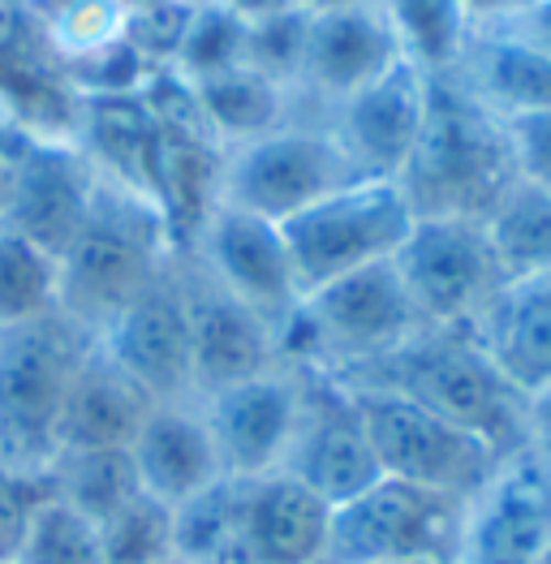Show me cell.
I'll return each mask as SVG.
<instances>
[{"mask_svg": "<svg viewBox=\"0 0 551 564\" xmlns=\"http://www.w3.org/2000/svg\"><path fill=\"white\" fill-rule=\"evenodd\" d=\"M539 564H551V543H548V552H543V556H539Z\"/></svg>", "mask_w": 551, "mask_h": 564, "instance_id": "ee69618b", "label": "cell"}, {"mask_svg": "<svg viewBox=\"0 0 551 564\" xmlns=\"http://www.w3.org/2000/svg\"><path fill=\"white\" fill-rule=\"evenodd\" d=\"M61 311V263L0 225V332Z\"/></svg>", "mask_w": 551, "mask_h": 564, "instance_id": "f546056e", "label": "cell"}, {"mask_svg": "<svg viewBox=\"0 0 551 564\" xmlns=\"http://www.w3.org/2000/svg\"><path fill=\"white\" fill-rule=\"evenodd\" d=\"M233 65H246V22L233 18L216 0L194 4V18H190V31H185L173 69L185 83H198V78L225 74Z\"/></svg>", "mask_w": 551, "mask_h": 564, "instance_id": "1f68e13d", "label": "cell"}, {"mask_svg": "<svg viewBox=\"0 0 551 564\" xmlns=\"http://www.w3.org/2000/svg\"><path fill=\"white\" fill-rule=\"evenodd\" d=\"M345 388L367 426L375 462L388 478L431 487L457 500H474L505 462L487 440L422 410L418 401H406L383 388H354V383Z\"/></svg>", "mask_w": 551, "mask_h": 564, "instance_id": "52a82bcc", "label": "cell"}, {"mask_svg": "<svg viewBox=\"0 0 551 564\" xmlns=\"http://www.w3.org/2000/svg\"><path fill=\"white\" fill-rule=\"evenodd\" d=\"M474 336L491 354L517 392H539L551 383V276L505 281Z\"/></svg>", "mask_w": 551, "mask_h": 564, "instance_id": "603a6c76", "label": "cell"}, {"mask_svg": "<svg viewBox=\"0 0 551 564\" xmlns=\"http://www.w3.org/2000/svg\"><path fill=\"white\" fill-rule=\"evenodd\" d=\"M216 4H225L233 18H241L246 26H250V22H263V18H276V13L298 9L293 0H216Z\"/></svg>", "mask_w": 551, "mask_h": 564, "instance_id": "b9f144b4", "label": "cell"}, {"mask_svg": "<svg viewBox=\"0 0 551 564\" xmlns=\"http://www.w3.org/2000/svg\"><path fill=\"white\" fill-rule=\"evenodd\" d=\"M392 263L422 328H478L505 289V268L483 220L418 216Z\"/></svg>", "mask_w": 551, "mask_h": 564, "instance_id": "9c48e42d", "label": "cell"}, {"mask_svg": "<svg viewBox=\"0 0 551 564\" xmlns=\"http://www.w3.org/2000/svg\"><path fill=\"white\" fill-rule=\"evenodd\" d=\"M130 457H134L142 491L173 509L216 487L220 478H229L220 448L212 440V426L203 419V410H194V401L155 405L130 444Z\"/></svg>", "mask_w": 551, "mask_h": 564, "instance_id": "44dd1931", "label": "cell"}, {"mask_svg": "<svg viewBox=\"0 0 551 564\" xmlns=\"http://www.w3.org/2000/svg\"><path fill=\"white\" fill-rule=\"evenodd\" d=\"M194 4H207V0H194Z\"/></svg>", "mask_w": 551, "mask_h": 564, "instance_id": "bcb514c9", "label": "cell"}, {"mask_svg": "<svg viewBox=\"0 0 551 564\" xmlns=\"http://www.w3.org/2000/svg\"><path fill=\"white\" fill-rule=\"evenodd\" d=\"M397 182L413 216L487 220L500 194L517 182L505 121L465 91L457 74L431 78L426 121Z\"/></svg>", "mask_w": 551, "mask_h": 564, "instance_id": "7a4b0ae2", "label": "cell"}, {"mask_svg": "<svg viewBox=\"0 0 551 564\" xmlns=\"http://www.w3.org/2000/svg\"><path fill=\"white\" fill-rule=\"evenodd\" d=\"M13 564H104L99 525L52 496L31 521V534Z\"/></svg>", "mask_w": 551, "mask_h": 564, "instance_id": "d6a6232c", "label": "cell"}, {"mask_svg": "<svg viewBox=\"0 0 551 564\" xmlns=\"http://www.w3.org/2000/svg\"><path fill=\"white\" fill-rule=\"evenodd\" d=\"M302 13H336V9H358V4H375V0H293Z\"/></svg>", "mask_w": 551, "mask_h": 564, "instance_id": "7bdbcfd3", "label": "cell"}, {"mask_svg": "<svg viewBox=\"0 0 551 564\" xmlns=\"http://www.w3.org/2000/svg\"><path fill=\"white\" fill-rule=\"evenodd\" d=\"M505 134L517 182L551 194V108L548 112H530V117L505 121Z\"/></svg>", "mask_w": 551, "mask_h": 564, "instance_id": "d590c367", "label": "cell"}, {"mask_svg": "<svg viewBox=\"0 0 551 564\" xmlns=\"http://www.w3.org/2000/svg\"><path fill=\"white\" fill-rule=\"evenodd\" d=\"M457 78L500 121H517L551 108V56L526 44L508 26L474 31L457 65Z\"/></svg>", "mask_w": 551, "mask_h": 564, "instance_id": "cb8c5ba5", "label": "cell"}, {"mask_svg": "<svg viewBox=\"0 0 551 564\" xmlns=\"http://www.w3.org/2000/svg\"><path fill=\"white\" fill-rule=\"evenodd\" d=\"M306 26L311 13L289 9L263 22L246 26V65L259 69L263 78L280 83L284 91L298 95V74H302V52H306Z\"/></svg>", "mask_w": 551, "mask_h": 564, "instance_id": "836d02e7", "label": "cell"}, {"mask_svg": "<svg viewBox=\"0 0 551 564\" xmlns=\"http://www.w3.org/2000/svg\"><path fill=\"white\" fill-rule=\"evenodd\" d=\"M406 564H440V561H406Z\"/></svg>", "mask_w": 551, "mask_h": 564, "instance_id": "f6af8a7d", "label": "cell"}, {"mask_svg": "<svg viewBox=\"0 0 551 564\" xmlns=\"http://www.w3.org/2000/svg\"><path fill=\"white\" fill-rule=\"evenodd\" d=\"M173 556L185 564H241V478H220L173 509Z\"/></svg>", "mask_w": 551, "mask_h": 564, "instance_id": "83f0119b", "label": "cell"}, {"mask_svg": "<svg viewBox=\"0 0 551 564\" xmlns=\"http://www.w3.org/2000/svg\"><path fill=\"white\" fill-rule=\"evenodd\" d=\"M52 491L69 509H78L95 525L112 518L126 500L142 491L130 448H95V453H61L52 466Z\"/></svg>", "mask_w": 551, "mask_h": 564, "instance_id": "f1b7e54d", "label": "cell"}, {"mask_svg": "<svg viewBox=\"0 0 551 564\" xmlns=\"http://www.w3.org/2000/svg\"><path fill=\"white\" fill-rule=\"evenodd\" d=\"M534 0H465V13L474 22V31H496V26H508L517 22Z\"/></svg>", "mask_w": 551, "mask_h": 564, "instance_id": "f35d334b", "label": "cell"}, {"mask_svg": "<svg viewBox=\"0 0 551 564\" xmlns=\"http://www.w3.org/2000/svg\"><path fill=\"white\" fill-rule=\"evenodd\" d=\"M354 388H383L487 440L500 457L526 448V392L491 362L474 328H422L401 349L336 376Z\"/></svg>", "mask_w": 551, "mask_h": 564, "instance_id": "6da1fadb", "label": "cell"}, {"mask_svg": "<svg viewBox=\"0 0 551 564\" xmlns=\"http://www.w3.org/2000/svg\"><path fill=\"white\" fill-rule=\"evenodd\" d=\"M508 31H517L526 44H534L551 56V0H534L517 22H508Z\"/></svg>", "mask_w": 551, "mask_h": 564, "instance_id": "60d3db41", "label": "cell"}, {"mask_svg": "<svg viewBox=\"0 0 551 564\" xmlns=\"http://www.w3.org/2000/svg\"><path fill=\"white\" fill-rule=\"evenodd\" d=\"M413 207L401 182L354 177L341 189L323 194L306 212L280 225L298 289L311 293L327 281L363 272L370 263L397 259L413 229Z\"/></svg>", "mask_w": 551, "mask_h": 564, "instance_id": "8992f818", "label": "cell"}, {"mask_svg": "<svg viewBox=\"0 0 551 564\" xmlns=\"http://www.w3.org/2000/svg\"><path fill=\"white\" fill-rule=\"evenodd\" d=\"M332 505L276 470L241 478V564H323Z\"/></svg>", "mask_w": 551, "mask_h": 564, "instance_id": "ffe728a7", "label": "cell"}, {"mask_svg": "<svg viewBox=\"0 0 551 564\" xmlns=\"http://www.w3.org/2000/svg\"><path fill=\"white\" fill-rule=\"evenodd\" d=\"M418 332L422 319L388 259L302 293L293 315L276 328V354L298 371L345 376L401 349Z\"/></svg>", "mask_w": 551, "mask_h": 564, "instance_id": "3957f363", "label": "cell"}, {"mask_svg": "<svg viewBox=\"0 0 551 564\" xmlns=\"http://www.w3.org/2000/svg\"><path fill=\"white\" fill-rule=\"evenodd\" d=\"M465 505L469 500L383 474L363 496L332 509V534H327L323 564H453Z\"/></svg>", "mask_w": 551, "mask_h": 564, "instance_id": "ba28073f", "label": "cell"}, {"mask_svg": "<svg viewBox=\"0 0 551 564\" xmlns=\"http://www.w3.org/2000/svg\"><path fill=\"white\" fill-rule=\"evenodd\" d=\"M483 225L505 268V281L551 276V194L512 182Z\"/></svg>", "mask_w": 551, "mask_h": 564, "instance_id": "4316f807", "label": "cell"}, {"mask_svg": "<svg viewBox=\"0 0 551 564\" xmlns=\"http://www.w3.org/2000/svg\"><path fill=\"white\" fill-rule=\"evenodd\" d=\"M185 284L190 306V367H194V397H212L229 383L263 376L280 362L276 332L250 306H241L207 276Z\"/></svg>", "mask_w": 551, "mask_h": 564, "instance_id": "ac0fdd59", "label": "cell"}, {"mask_svg": "<svg viewBox=\"0 0 551 564\" xmlns=\"http://www.w3.org/2000/svg\"><path fill=\"white\" fill-rule=\"evenodd\" d=\"M302 371L276 362L263 376L229 383L203 397V419L220 448L229 478H263L284 470L302 423Z\"/></svg>", "mask_w": 551, "mask_h": 564, "instance_id": "4fadbf2b", "label": "cell"}, {"mask_svg": "<svg viewBox=\"0 0 551 564\" xmlns=\"http://www.w3.org/2000/svg\"><path fill=\"white\" fill-rule=\"evenodd\" d=\"M99 349L155 401H198L190 367V306L185 284L164 272L134 306L99 332Z\"/></svg>", "mask_w": 551, "mask_h": 564, "instance_id": "e0dca14e", "label": "cell"}, {"mask_svg": "<svg viewBox=\"0 0 551 564\" xmlns=\"http://www.w3.org/2000/svg\"><path fill=\"white\" fill-rule=\"evenodd\" d=\"M194 246H198V259H203V276L220 284L241 306H250L259 319H268L272 332L302 302L284 234L272 220L220 203L207 216Z\"/></svg>", "mask_w": 551, "mask_h": 564, "instance_id": "2e32d148", "label": "cell"}, {"mask_svg": "<svg viewBox=\"0 0 551 564\" xmlns=\"http://www.w3.org/2000/svg\"><path fill=\"white\" fill-rule=\"evenodd\" d=\"M104 564H169L173 561V505L138 491L112 518L99 521Z\"/></svg>", "mask_w": 551, "mask_h": 564, "instance_id": "4dcf8cb0", "label": "cell"}, {"mask_svg": "<svg viewBox=\"0 0 551 564\" xmlns=\"http://www.w3.org/2000/svg\"><path fill=\"white\" fill-rule=\"evenodd\" d=\"M52 496V474H18L0 466V564L18 561L31 521Z\"/></svg>", "mask_w": 551, "mask_h": 564, "instance_id": "e575fe53", "label": "cell"}, {"mask_svg": "<svg viewBox=\"0 0 551 564\" xmlns=\"http://www.w3.org/2000/svg\"><path fill=\"white\" fill-rule=\"evenodd\" d=\"M99 182L104 177L87 160V151L61 139L26 134L22 155H18V173H13V194H9L0 225L35 241L61 263L65 250L83 237L87 220H91Z\"/></svg>", "mask_w": 551, "mask_h": 564, "instance_id": "8fae6325", "label": "cell"}, {"mask_svg": "<svg viewBox=\"0 0 551 564\" xmlns=\"http://www.w3.org/2000/svg\"><path fill=\"white\" fill-rule=\"evenodd\" d=\"M40 44V26L22 0H0V74Z\"/></svg>", "mask_w": 551, "mask_h": 564, "instance_id": "8d00e7d4", "label": "cell"}, {"mask_svg": "<svg viewBox=\"0 0 551 564\" xmlns=\"http://www.w3.org/2000/svg\"><path fill=\"white\" fill-rule=\"evenodd\" d=\"M169 250L160 212L142 194L99 182L91 220L61 259V315L99 340V332L169 272Z\"/></svg>", "mask_w": 551, "mask_h": 564, "instance_id": "277c9868", "label": "cell"}, {"mask_svg": "<svg viewBox=\"0 0 551 564\" xmlns=\"http://www.w3.org/2000/svg\"><path fill=\"white\" fill-rule=\"evenodd\" d=\"M155 401L126 376L99 340L83 358L69 383L65 414H61V453H95V448H130Z\"/></svg>", "mask_w": 551, "mask_h": 564, "instance_id": "7402d4cb", "label": "cell"}, {"mask_svg": "<svg viewBox=\"0 0 551 564\" xmlns=\"http://www.w3.org/2000/svg\"><path fill=\"white\" fill-rule=\"evenodd\" d=\"M431 78L413 69L410 61H397L388 74H379L363 91L327 108V130L341 142L349 169L358 177L397 182L410 164L422 121H426Z\"/></svg>", "mask_w": 551, "mask_h": 564, "instance_id": "9a60e30c", "label": "cell"}, {"mask_svg": "<svg viewBox=\"0 0 551 564\" xmlns=\"http://www.w3.org/2000/svg\"><path fill=\"white\" fill-rule=\"evenodd\" d=\"M22 142H26L22 126H4L0 121V220H4V207H9V194H13V173H18Z\"/></svg>", "mask_w": 551, "mask_h": 564, "instance_id": "ab89813d", "label": "cell"}, {"mask_svg": "<svg viewBox=\"0 0 551 564\" xmlns=\"http://www.w3.org/2000/svg\"><path fill=\"white\" fill-rule=\"evenodd\" d=\"M302 423L293 435V448L284 457V474L306 482L332 509L363 496L383 470L375 462L367 426L358 419V405L349 388L336 376L302 371Z\"/></svg>", "mask_w": 551, "mask_h": 564, "instance_id": "7c38bea8", "label": "cell"}, {"mask_svg": "<svg viewBox=\"0 0 551 564\" xmlns=\"http://www.w3.org/2000/svg\"><path fill=\"white\" fill-rule=\"evenodd\" d=\"M526 448H534L539 457L551 462V383L530 392L526 401Z\"/></svg>", "mask_w": 551, "mask_h": 564, "instance_id": "74e56055", "label": "cell"}, {"mask_svg": "<svg viewBox=\"0 0 551 564\" xmlns=\"http://www.w3.org/2000/svg\"><path fill=\"white\" fill-rule=\"evenodd\" d=\"M397 61H401V47L392 40V26L379 13V4L315 13L306 26L298 95L320 99L327 112L341 99L375 83L379 74H388Z\"/></svg>", "mask_w": 551, "mask_h": 564, "instance_id": "d6986e66", "label": "cell"}, {"mask_svg": "<svg viewBox=\"0 0 551 564\" xmlns=\"http://www.w3.org/2000/svg\"><path fill=\"white\" fill-rule=\"evenodd\" d=\"M190 87H194L203 130L220 147H237V142L268 134L289 121V108H293V91H284L280 83L263 78L250 65H233L225 74L198 78Z\"/></svg>", "mask_w": 551, "mask_h": 564, "instance_id": "d4e9b609", "label": "cell"}, {"mask_svg": "<svg viewBox=\"0 0 551 564\" xmlns=\"http://www.w3.org/2000/svg\"><path fill=\"white\" fill-rule=\"evenodd\" d=\"M469 505L453 564H539L551 543V462L512 453Z\"/></svg>", "mask_w": 551, "mask_h": 564, "instance_id": "5bb4252c", "label": "cell"}, {"mask_svg": "<svg viewBox=\"0 0 551 564\" xmlns=\"http://www.w3.org/2000/svg\"><path fill=\"white\" fill-rule=\"evenodd\" d=\"M375 4L392 26L401 61H410L426 78L457 74L461 56L474 40L465 0H375Z\"/></svg>", "mask_w": 551, "mask_h": 564, "instance_id": "484cf974", "label": "cell"}, {"mask_svg": "<svg viewBox=\"0 0 551 564\" xmlns=\"http://www.w3.org/2000/svg\"><path fill=\"white\" fill-rule=\"evenodd\" d=\"M354 177L358 173L349 169L341 142L332 139L327 126L284 121L259 139L225 147L220 203L284 225Z\"/></svg>", "mask_w": 551, "mask_h": 564, "instance_id": "30bf717a", "label": "cell"}, {"mask_svg": "<svg viewBox=\"0 0 551 564\" xmlns=\"http://www.w3.org/2000/svg\"><path fill=\"white\" fill-rule=\"evenodd\" d=\"M95 336L61 311L0 332V466L52 474L61 457V414Z\"/></svg>", "mask_w": 551, "mask_h": 564, "instance_id": "5b68a950", "label": "cell"}]
</instances>
